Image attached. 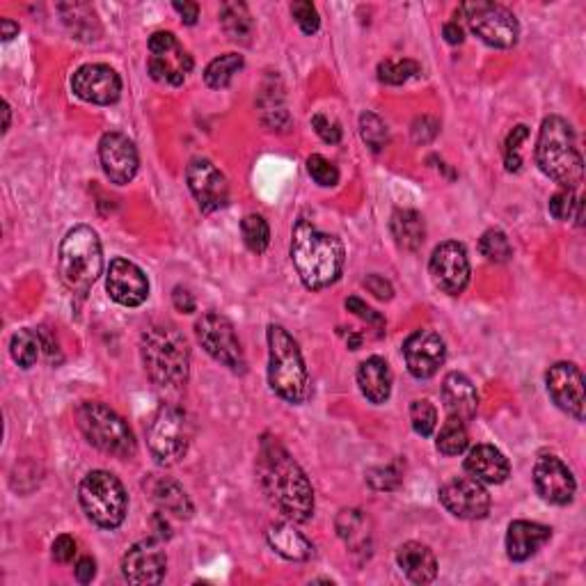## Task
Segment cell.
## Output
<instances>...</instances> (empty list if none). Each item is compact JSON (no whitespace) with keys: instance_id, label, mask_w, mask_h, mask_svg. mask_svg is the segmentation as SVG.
Returning a JSON list of instances; mask_svg holds the SVG:
<instances>
[{"instance_id":"cell-1","label":"cell","mask_w":586,"mask_h":586,"mask_svg":"<svg viewBox=\"0 0 586 586\" xmlns=\"http://www.w3.org/2000/svg\"><path fill=\"white\" fill-rule=\"evenodd\" d=\"M259 483L277 511L291 522H307L314 516V490L291 454L280 442L264 438L257 458Z\"/></svg>"},{"instance_id":"cell-2","label":"cell","mask_w":586,"mask_h":586,"mask_svg":"<svg viewBox=\"0 0 586 586\" xmlns=\"http://www.w3.org/2000/svg\"><path fill=\"white\" fill-rule=\"evenodd\" d=\"M291 259L307 289L321 291L344 271V245L337 236L321 232L312 220L300 218L291 234Z\"/></svg>"},{"instance_id":"cell-3","label":"cell","mask_w":586,"mask_h":586,"mask_svg":"<svg viewBox=\"0 0 586 586\" xmlns=\"http://www.w3.org/2000/svg\"><path fill=\"white\" fill-rule=\"evenodd\" d=\"M140 353L145 371L158 387L177 390L186 385L190 374V348L186 337L174 326L147 328L140 339Z\"/></svg>"},{"instance_id":"cell-4","label":"cell","mask_w":586,"mask_h":586,"mask_svg":"<svg viewBox=\"0 0 586 586\" xmlns=\"http://www.w3.org/2000/svg\"><path fill=\"white\" fill-rule=\"evenodd\" d=\"M536 163L545 177L557 181L566 190L582 184L584 161L580 149H577L573 126L564 117L552 115L543 120L536 142Z\"/></svg>"},{"instance_id":"cell-5","label":"cell","mask_w":586,"mask_h":586,"mask_svg":"<svg viewBox=\"0 0 586 586\" xmlns=\"http://www.w3.org/2000/svg\"><path fill=\"white\" fill-rule=\"evenodd\" d=\"M268 383L277 397L289 403H305L312 394L303 353L282 326H268Z\"/></svg>"},{"instance_id":"cell-6","label":"cell","mask_w":586,"mask_h":586,"mask_svg":"<svg viewBox=\"0 0 586 586\" xmlns=\"http://www.w3.org/2000/svg\"><path fill=\"white\" fill-rule=\"evenodd\" d=\"M104 271V252L97 232L87 225L69 229L60 243L58 273L65 287L85 298Z\"/></svg>"},{"instance_id":"cell-7","label":"cell","mask_w":586,"mask_h":586,"mask_svg":"<svg viewBox=\"0 0 586 586\" xmlns=\"http://www.w3.org/2000/svg\"><path fill=\"white\" fill-rule=\"evenodd\" d=\"M76 417L87 442L99 451H104L108 456L122 458V461L136 456L138 445L136 438H133V431L106 403L87 401L76 410Z\"/></svg>"},{"instance_id":"cell-8","label":"cell","mask_w":586,"mask_h":586,"mask_svg":"<svg viewBox=\"0 0 586 586\" xmlns=\"http://www.w3.org/2000/svg\"><path fill=\"white\" fill-rule=\"evenodd\" d=\"M78 500H81L85 516L101 529H117L129 511V495L122 481L106 470L85 474L78 488Z\"/></svg>"},{"instance_id":"cell-9","label":"cell","mask_w":586,"mask_h":586,"mask_svg":"<svg viewBox=\"0 0 586 586\" xmlns=\"http://www.w3.org/2000/svg\"><path fill=\"white\" fill-rule=\"evenodd\" d=\"M193 440V422L184 410L163 403L149 424L147 445L158 465H174L186 456Z\"/></svg>"},{"instance_id":"cell-10","label":"cell","mask_w":586,"mask_h":586,"mask_svg":"<svg viewBox=\"0 0 586 586\" xmlns=\"http://www.w3.org/2000/svg\"><path fill=\"white\" fill-rule=\"evenodd\" d=\"M197 342L202 344L213 360L234 374H245V355L232 321L218 312H204L195 323Z\"/></svg>"},{"instance_id":"cell-11","label":"cell","mask_w":586,"mask_h":586,"mask_svg":"<svg viewBox=\"0 0 586 586\" xmlns=\"http://www.w3.org/2000/svg\"><path fill=\"white\" fill-rule=\"evenodd\" d=\"M461 12L465 14L467 26H470L472 33L483 44L495 46V49H511V46H516L520 26L506 7L477 0V3H465Z\"/></svg>"},{"instance_id":"cell-12","label":"cell","mask_w":586,"mask_h":586,"mask_svg":"<svg viewBox=\"0 0 586 586\" xmlns=\"http://www.w3.org/2000/svg\"><path fill=\"white\" fill-rule=\"evenodd\" d=\"M193 69V58L172 33H154L149 39L147 71L158 83L177 87Z\"/></svg>"},{"instance_id":"cell-13","label":"cell","mask_w":586,"mask_h":586,"mask_svg":"<svg viewBox=\"0 0 586 586\" xmlns=\"http://www.w3.org/2000/svg\"><path fill=\"white\" fill-rule=\"evenodd\" d=\"M429 271L435 287L449 296H461L470 284V259L463 245L456 241H447L433 250Z\"/></svg>"},{"instance_id":"cell-14","label":"cell","mask_w":586,"mask_h":586,"mask_svg":"<svg viewBox=\"0 0 586 586\" xmlns=\"http://www.w3.org/2000/svg\"><path fill=\"white\" fill-rule=\"evenodd\" d=\"M440 502L451 516L461 520H481L490 511V495L474 477L449 479L440 488Z\"/></svg>"},{"instance_id":"cell-15","label":"cell","mask_w":586,"mask_h":586,"mask_svg":"<svg viewBox=\"0 0 586 586\" xmlns=\"http://www.w3.org/2000/svg\"><path fill=\"white\" fill-rule=\"evenodd\" d=\"M188 188L204 213L223 209L229 200V186L225 174L207 158H195L186 170Z\"/></svg>"},{"instance_id":"cell-16","label":"cell","mask_w":586,"mask_h":586,"mask_svg":"<svg viewBox=\"0 0 586 586\" xmlns=\"http://www.w3.org/2000/svg\"><path fill=\"white\" fill-rule=\"evenodd\" d=\"M545 383H548V394L557 406L575 417L577 422L584 419V376L582 371L575 367L573 362H559L550 367L548 376H545Z\"/></svg>"},{"instance_id":"cell-17","label":"cell","mask_w":586,"mask_h":586,"mask_svg":"<svg viewBox=\"0 0 586 586\" xmlns=\"http://www.w3.org/2000/svg\"><path fill=\"white\" fill-rule=\"evenodd\" d=\"M71 90L87 104L110 106L120 99L122 81L108 65H83L71 78Z\"/></svg>"},{"instance_id":"cell-18","label":"cell","mask_w":586,"mask_h":586,"mask_svg":"<svg viewBox=\"0 0 586 586\" xmlns=\"http://www.w3.org/2000/svg\"><path fill=\"white\" fill-rule=\"evenodd\" d=\"M403 358H406L410 374L426 380L438 374V369L445 364L447 348L438 332L417 330L403 344Z\"/></svg>"},{"instance_id":"cell-19","label":"cell","mask_w":586,"mask_h":586,"mask_svg":"<svg viewBox=\"0 0 586 586\" xmlns=\"http://www.w3.org/2000/svg\"><path fill=\"white\" fill-rule=\"evenodd\" d=\"M108 296L122 307H140L149 296V280L133 261L117 257L110 261L106 275Z\"/></svg>"},{"instance_id":"cell-20","label":"cell","mask_w":586,"mask_h":586,"mask_svg":"<svg viewBox=\"0 0 586 586\" xmlns=\"http://www.w3.org/2000/svg\"><path fill=\"white\" fill-rule=\"evenodd\" d=\"M534 486L545 502L566 506L575 497V477L557 456H541L534 465Z\"/></svg>"},{"instance_id":"cell-21","label":"cell","mask_w":586,"mask_h":586,"mask_svg":"<svg viewBox=\"0 0 586 586\" xmlns=\"http://www.w3.org/2000/svg\"><path fill=\"white\" fill-rule=\"evenodd\" d=\"M165 568H168L165 552L152 538L131 545L122 561V573L131 584H161Z\"/></svg>"},{"instance_id":"cell-22","label":"cell","mask_w":586,"mask_h":586,"mask_svg":"<svg viewBox=\"0 0 586 586\" xmlns=\"http://www.w3.org/2000/svg\"><path fill=\"white\" fill-rule=\"evenodd\" d=\"M99 158L113 184L124 186L136 177L140 165L138 149L124 133H106L99 142Z\"/></svg>"},{"instance_id":"cell-23","label":"cell","mask_w":586,"mask_h":586,"mask_svg":"<svg viewBox=\"0 0 586 586\" xmlns=\"http://www.w3.org/2000/svg\"><path fill=\"white\" fill-rule=\"evenodd\" d=\"M442 401H445L447 415L461 419L465 424L472 422L474 415H477V390H474L472 380L465 374H458V371H451L442 383Z\"/></svg>"},{"instance_id":"cell-24","label":"cell","mask_w":586,"mask_h":586,"mask_svg":"<svg viewBox=\"0 0 586 586\" xmlns=\"http://www.w3.org/2000/svg\"><path fill=\"white\" fill-rule=\"evenodd\" d=\"M550 536L552 529L538 525V522H511L509 532H506V554H509L511 561H527L550 541Z\"/></svg>"},{"instance_id":"cell-25","label":"cell","mask_w":586,"mask_h":586,"mask_svg":"<svg viewBox=\"0 0 586 586\" xmlns=\"http://www.w3.org/2000/svg\"><path fill=\"white\" fill-rule=\"evenodd\" d=\"M465 470L481 483H504L511 474L509 458L493 445H477L465 458Z\"/></svg>"},{"instance_id":"cell-26","label":"cell","mask_w":586,"mask_h":586,"mask_svg":"<svg viewBox=\"0 0 586 586\" xmlns=\"http://www.w3.org/2000/svg\"><path fill=\"white\" fill-rule=\"evenodd\" d=\"M337 534L351 554L367 559L371 554V520L360 509H344L337 516Z\"/></svg>"},{"instance_id":"cell-27","label":"cell","mask_w":586,"mask_h":586,"mask_svg":"<svg viewBox=\"0 0 586 586\" xmlns=\"http://www.w3.org/2000/svg\"><path fill=\"white\" fill-rule=\"evenodd\" d=\"M399 568L406 573L410 582L415 584H431L438 575V561H435V554L431 548H426L424 543L410 541L401 545L397 552Z\"/></svg>"},{"instance_id":"cell-28","label":"cell","mask_w":586,"mask_h":586,"mask_svg":"<svg viewBox=\"0 0 586 586\" xmlns=\"http://www.w3.org/2000/svg\"><path fill=\"white\" fill-rule=\"evenodd\" d=\"M358 385H360V392L371 403H385L392 394L390 364H387L383 358H378V355L364 360L358 369Z\"/></svg>"},{"instance_id":"cell-29","label":"cell","mask_w":586,"mask_h":586,"mask_svg":"<svg viewBox=\"0 0 586 586\" xmlns=\"http://www.w3.org/2000/svg\"><path fill=\"white\" fill-rule=\"evenodd\" d=\"M268 543H271V548L277 554H282L289 561H307L314 554L312 543L291 525H287V522H280V525L268 529Z\"/></svg>"},{"instance_id":"cell-30","label":"cell","mask_w":586,"mask_h":586,"mask_svg":"<svg viewBox=\"0 0 586 586\" xmlns=\"http://www.w3.org/2000/svg\"><path fill=\"white\" fill-rule=\"evenodd\" d=\"M390 229H392L394 241H397V245H399V248H403V250L417 252L424 245V241H426L424 218L419 216V213L413 211V209H399V211H394Z\"/></svg>"},{"instance_id":"cell-31","label":"cell","mask_w":586,"mask_h":586,"mask_svg":"<svg viewBox=\"0 0 586 586\" xmlns=\"http://www.w3.org/2000/svg\"><path fill=\"white\" fill-rule=\"evenodd\" d=\"M152 497L163 513H170V516L181 518V520L193 516V504H190L188 495L184 493V488H181L177 481H170V479L156 481Z\"/></svg>"},{"instance_id":"cell-32","label":"cell","mask_w":586,"mask_h":586,"mask_svg":"<svg viewBox=\"0 0 586 586\" xmlns=\"http://www.w3.org/2000/svg\"><path fill=\"white\" fill-rule=\"evenodd\" d=\"M220 26L236 44H250V37L255 33L252 14L243 3H225L220 7Z\"/></svg>"},{"instance_id":"cell-33","label":"cell","mask_w":586,"mask_h":586,"mask_svg":"<svg viewBox=\"0 0 586 586\" xmlns=\"http://www.w3.org/2000/svg\"><path fill=\"white\" fill-rule=\"evenodd\" d=\"M243 69V58L239 53H225L220 55V58L211 60L207 71H204V81H207L209 87L213 90H223L229 83H232V78L239 74Z\"/></svg>"},{"instance_id":"cell-34","label":"cell","mask_w":586,"mask_h":586,"mask_svg":"<svg viewBox=\"0 0 586 586\" xmlns=\"http://www.w3.org/2000/svg\"><path fill=\"white\" fill-rule=\"evenodd\" d=\"M467 442H470V438H467L465 422L449 417L445 426L440 429L438 440H435V447H438L440 454L445 456H458L467 449Z\"/></svg>"},{"instance_id":"cell-35","label":"cell","mask_w":586,"mask_h":586,"mask_svg":"<svg viewBox=\"0 0 586 586\" xmlns=\"http://www.w3.org/2000/svg\"><path fill=\"white\" fill-rule=\"evenodd\" d=\"M39 348H42V342H39V337L35 335L33 330H28V328L19 330L17 335L12 337V342H10L12 360L17 362L19 367H23V369L35 367V362L39 358Z\"/></svg>"},{"instance_id":"cell-36","label":"cell","mask_w":586,"mask_h":586,"mask_svg":"<svg viewBox=\"0 0 586 586\" xmlns=\"http://www.w3.org/2000/svg\"><path fill=\"white\" fill-rule=\"evenodd\" d=\"M241 232H243V241L248 245V250L255 252V255H261L266 252L268 243H271V227L257 213H250V216L243 218L241 223Z\"/></svg>"},{"instance_id":"cell-37","label":"cell","mask_w":586,"mask_h":586,"mask_svg":"<svg viewBox=\"0 0 586 586\" xmlns=\"http://www.w3.org/2000/svg\"><path fill=\"white\" fill-rule=\"evenodd\" d=\"M479 250H481V255L486 257L488 261H493V264H506V261L513 257L511 243H509V239H506V234L500 232V229H488V232L481 236Z\"/></svg>"},{"instance_id":"cell-38","label":"cell","mask_w":586,"mask_h":586,"mask_svg":"<svg viewBox=\"0 0 586 586\" xmlns=\"http://www.w3.org/2000/svg\"><path fill=\"white\" fill-rule=\"evenodd\" d=\"M422 67L415 60H385L378 65V78L387 85H403L415 78Z\"/></svg>"},{"instance_id":"cell-39","label":"cell","mask_w":586,"mask_h":586,"mask_svg":"<svg viewBox=\"0 0 586 586\" xmlns=\"http://www.w3.org/2000/svg\"><path fill=\"white\" fill-rule=\"evenodd\" d=\"M410 422H413V429L422 438H431L435 426H438V410H435L429 399H417L410 406Z\"/></svg>"},{"instance_id":"cell-40","label":"cell","mask_w":586,"mask_h":586,"mask_svg":"<svg viewBox=\"0 0 586 586\" xmlns=\"http://www.w3.org/2000/svg\"><path fill=\"white\" fill-rule=\"evenodd\" d=\"M360 136L367 142L371 152H380L390 140V131H387L385 122L374 113H362L360 117Z\"/></svg>"},{"instance_id":"cell-41","label":"cell","mask_w":586,"mask_h":586,"mask_svg":"<svg viewBox=\"0 0 586 586\" xmlns=\"http://www.w3.org/2000/svg\"><path fill=\"white\" fill-rule=\"evenodd\" d=\"M550 213L557 220H570V218H577V225L584 223V213H582V202L577 200L573 190H559V193L552 195L550 200Z\"/></svg>"},{"instance_id":"cell-42","label":"cell","mask_w":586,"mask_h":586,"mask_svg":"<svg viewBox=\"0 0 586 586\" xmlns=\"http://www.w3.org/2000/svg\"><path fill=\"white\" fill-rule=\"evenodd\" d=\"M307 172H310V177L323 188H330V186L339 184L337 168L328 161V158H323L321 154H314V156L307 158Z\"/></svg>"},{"instance_id":"cell-43","label":"cell","mask_w":586,"mask_h":586,"mask_svg":"<svg viewBox=\"0 0 586 586\" xmlns=\"http://www.w3.org/2000/svg\"><path fill=\"white\" fill-rule=\"evenodd\" d=\"M529 136V129L527 126H516L509 133V138H506V145H504V163H506V170L509 172H518L520 165H522V158H520V145L527 140Z\"/></svg>"},{"instance_id":"cell-44","label":"cell","mask_w":586,"mask_h":586,"mask_svg":"<svg viewBox=\"0 0 586 586\" xmlns=\"http://www.w3.org/2000/svg\"><path fill=\"white\" fill-rule=\"evenodd\" d=\"M291 14L300 26V30H303V33H307V35H314L321 26L319 12H316V7L312 3H307V0H298V3H293Z\"/></svg>"},{"instance_id":"cell-45","label":"cell","mask_w":586,"mask_h":586,"mask_svg":"<svg viewBox=\"0 0 586 586\" xmlns=\"http://www.w3.org/2000/svg\"><path fill=\"white\" fill-rule=\"evenodd\" d=\"M367 479L376 490H394L401 483V474L399 470H394L392 465H387V467H376V470H371L367 474Z\"/></svg>"},{"instance_id":"cell-46","label":"cell","mask_w":586,"mask_h":586,"mask_svg":"<svg viewBox=\"0 0 586 586\" xmlns=\"http://www.w3.org/2000/svg\"><path fill=\"white\" fill-rule=\"evenodd\" d=\"M312 126H314V131L319 133V138L323 142H328V145H337V142L342 140V126H339V122L330 120V117H326V115H314Z\"/></svg>"},{"instance_id":"cell-47","label":"cell","mask_w":586,"mask_h":586,"mask_svg":"<svg viewBox=\"0 0 586 586\" xmlns=\"http://www.w3.org/2000/svg\"><path fill=\"white\" fill-rule=\"evenodd\" d=\"M346 310L348 312H353L355 316H360L362 321H367V323H371V326H376V328H380L383 330L385 328V319L383 316H380L376 310H371V307L367 305V303H362L360 298H348L346 300Z\"/></svg>"},{"instance_id":"cell-48","label":"cell","mask_w":586,"mask_h":586,"mask_svg":"<svg viewBox=\"0 0 586 586\" xmlns=\"http://www.w3.org/2000/svg\"><path fill=\"white\" fill-rule=\"evenodd\" d=\"M76 541L71 536H58L53 543V559L58 561V564H71L76 557Z\"/></svg>"},{"instance_id":"cell-49","label":"cell","mask_w":586,"mask_h":586,"mask_svg":"<svg viewBox=\"0 0 586 586\" xmlns=\"http://www.w3.org/2000/svg\"><path fill=\"white\" fill-rule=\"evenodd\" d=\"M364 287H367L380 300H390L392 293H394L392 284L387 282L385 277H380V275H367V280H364Z\"/></svg>"},{"instance_id":"cell-50","label":"cell","mask_w":586,"mask_h":586,"mask_svg":"<svg viewBox=\"0 0 586 586\" xmlns=\"http://www.w3.org/2000/svg\"><path fill=\"white\" fill-rule=\"evenodd\" d=\"M413 136L417 142H431L438 136V122L431 120V117H422L413 124Z\"/></svg>"},{"instance_id":"cell-51","label":"cell","mask_w":586,"mask_h":586,"mask_svg":"<svg viewBox=\"0 0 586 586\" xmlns=\"http://www.w3.org/2000/svg\"><path fill=\"white\" fill-rule=\"evenodd\" d=\"M172 303L181 314L195 312V298H193V293H190L186 287H174Z\"/></svg>"},{"instance_id":"cell-52","label":"cell","mask_w":586,"mask_h":586,"mask_svg":"<svg viewBox=\"0 0 586 586\" xmlns=\"http://www.w3.org/2000/svg\"><path fill=\"white\" fill-rule=\"evenodd\" d=\"M74 573L78 582L90 584L94 580V575H97V561H94L92 557H81L74 568Z\"/></svg>"},{"instance_id":"cell-53","label":"cell","mask_w":586,"mask_h":586,"mask_svg":"<svg viewBox=\"0 0 586 586\" xmlns=\"http://www.w3.org/2000/svg\"><path fill=\"white\" fill-rule=\"evenodd\" d=\"M172 7L181 14V19H184L188 26H193L197 17H200V7H197V3H179L177 0V3H174Z\"/></svg>"},{"instance_id":"cell-54","label":"cell","mask_w":586,"mask_h":586,"mask_svg":"<svg viewBox=\"0 0 586 586\" xmlns=\"http://www.w3.org/2000/svg\"><path fill=\"white\" fill-rule=\"evenodd\" d=\"M442 33H445V39L449 44H463V28L458 26V21H449L445 23V28H442Z\"/></svg>"},{"instance_id":"cell-55","label":"cell","mask_w":586,"mask_h":586,"mask_svg":"<svg viewBox=\"0 0 586 586\" xmlns=\"http://www.w3.org/2000/svg\"><path fill=\"white\" fill-rule=\"evenodd\" d=\"M19 35V23H14L12 19H3L0 21V37H3V42H10Z\"/></svg>"},{"instance_id":"cell-56","label":"cell","mask_w":586,"mask_h":586,"mask_svg":"<svg viewBox=\"0 0 586 586\" xmlns=\"http://www.w3.org/2000/svg\"><path fill=\"white\" fill-rule=\"evenodd\" d=\"M3 108H5V126H3V131H7V129H10V117H12V113H10V104H5Z\"/></svg>"}]
</instances>
